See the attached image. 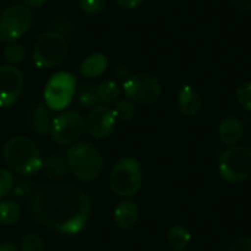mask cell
<instances>
[{
    "label": "cell",
    "instance_id": "f1b7e54d",
    "mask_svg": "<svg viewBox=\"0 0 251 251\" xmlns=\"http://www.w3.org/2000/svg\"><path fill=\"white\" fill-rule=\"evenodd\" d=\"M231 251H251V237H243L234 241Z\"/></svg>",
    "mask_w": 251,
    "mask_h": 251
},
{
    "label": "cell",
    "instance_id": "8992f818",
    "mask_svg": "<svg viewBox=\"0 0 251 251\" xmlns=\"http://www.w3.org/2000/svg\"><path fill=\"white\" fill-rule=\"evenodd\" d=\"M221 176L229 184H238L251 176V149L246 146H232L221 153Z\"/></svg>",
    "mask_w": 251,
    "mask_h": 251
},
{
    "label": "cell",
    "instance_id": "30bf717a",
    "mask_svg": "<svg viewBox=\"0 0 251 251\" xmlns=\"http://www.w3.org/2000/svg\"><path fill=\"white\" fill-rule=\"evenodd\" d=\"M85 131V119L76 110H66L56 116L51 122L50 135L59 146L75 144Z\"/></svg>",
    "mask_w": 251,
    "mask_h": 251
},
{
    "label": "cell",
    "instance_id": "5b68a950",
    "mask_svg": "<svg viewBox=\"0 0 251 251\" xmlns=\"http://www.w3.org/2000/svg\"><path fill=\"white\" fill-rule=\"evenodd\" d=\"M69 51L66 38L59 31L41 34L32 47V62L40 69H50L62 63Z\"/></svg>",
    "mask_w": 251,
    "mask_h": 251
},
{
    "label": "cell",
    "instance_id": "ba28073f",
    "mask_svg": "<svg viewBox=\"0 0 251 251\" xmlns=\"http://www.w3.org/2000/svg\"><path fill=\"white\" fill-rule=\"evenodd\" d=\"M75 90L76 76L69 72H57L46 84L44 103L50 110H65L71 104Z\"/></svg>",
    "mask_w": 251,
    "mask_h": 251
},
{
    "label": "cell",
    "instance_id": "cb8c5ba5",
    "mask_svg": "<svg viewBox=\"0 0 251 251\" xmlns=\"http://www.w3.org/2000/svg\"><path fill=\"white\" fill-rule=\"evenodd\" d=\"M44 240L37 234H28L22 237L19 244V251H44Z\"/></svg>",
    "mask_w": 251,
    "mask_h": 251
},
{
    "label": "cell",
    "instance_id": "836d02e7",
    "mask_svg": "<svg viewBox=\"0 0 251 251\" xmlns=\"http://www.w3.org/2000/svg\"><path fill=\"white\" fill-rule=\"evenodd\" d=\"M0 251H19V249L13 243H1Z\"/></svg>",
    "mask_w": 251,
    "mask_h": 251
},
{
    "label": "cell",
    "instance_id": "f546056e",
    "mask_svg": "<svg viewBox=\"0 0 251 251\" xmlns=\"http://www.w3.org/2000/svg\"><path fill=\"white\" fill-rule=\"evenodd\" d=\"M118 3V6H121L122 9H135L138 7L144 0H115Z\"/></svg>",
    "mask_w": 251,
    "mask_h": 251
},
{
    "label": "cell",
    "instance_id": "5bb4252c",
    "mask_svg": "<svg viewBox=\"0 0 251 251\" xmlns=\"http://www.w3.org/2000/svg\"><path fill=\"white\" fill-rule=\"evenodd\" d=\"M243 132H244L243 122L235 116H228V118L222 119V122L219 124V128H218V135H219L221 143L228 147L235 146L241 140Z\"/></svg>",
    "mask_w": 251,
    "mask_h": 251
},
{
    "label": "cell",
    "instance_id": "d4e9b609",
    "mask_svg": "<svg viewBox=\"0 0 251 251\" xmlns=\"http://www.w3.org/2000/svg\"><path fill=\"white\" fill-rule=\"evenodd\" d=\"M78 101L82 107L85 109H93L94 106H97V101H99V97H97V91H96V87H91V85H87L84 87L79 94H78Z\"/></svg>",
    "mask_w": 251,
    "mask_h": 251
},
{
    "label": "cell",
    "instance_id": "83f0119b",
    "mask_svg": "<svg viewBox=\"0 0 251 251\" xmlns=\"http://www.w3.org/2000/svg\"><path fill=\"white\" fill-rule=\"evenodd\" d=\"M237 100L246 110L251 112V84H246L237 90Z\"/></svg>",
    "mask_w": 251,
    "mask_h": 251
},
{
    "label": "cell",
    "instance_id": "484cf974",
    "mask_svg": "<svg viewBox=\"0 0 251 251\" xmlns=\"http://www.w3.org/2000/svg\"><path fill=\"white\" fill-rule=\"evenodd\" d=\"M15 185V179L10 171L7 169H0V201L12 191Z\"/></svg>",
    "mask_w": 251,
    "mask_h": 251
},
{
    "label": "cell",
    "instance_id": "603a6c76",
    "mask_svg": "<svg viewBox=\"0 0 251 251\" xmlns=\"http://www.w3.org/2000/svg\"><path fill=\"white\" fill-rule=\"evenodd\" d=\"M4 59L10 63V65H16L21 63L25 59V49L21 43L12 41L7 43L4 47Z\"/></svg>",
    "mask_w": 251,
    "mask_h": 251
},
{
    "label": "cell",
    "instance_id": "d6a6232c",
    "mask_svg": "<svg viewBox=\"0 0 251 251\" xmlns=\"http://www.w3.org/2000/svg\"><path fill=\"white\" fill-rule=\"evenodd\" d=\"M115 72H116V75H118V76H119L122 81H125V79L129 76V74H128V69H126L125 66H118Z\"/></svg>",
    "mask_w": 251,
    "mask_h": 251
},
{
    "label": "cell",
    "instance_id": "9a60e30c",
    "mask_svg": "<svg viewBox=\"0 0 251 251\" xmlns=\"http://www.w3.org/2000/svg\"><path fill=\"white\" fill-rule=\"evenodd\" d=\"M200 94L190 85H185L178 93V107L185 116H196L201 109Z\"/></svg>",
    "mask_w": 251,
    "mask_h": 251
},
{
    "label": "cell",
    "instance_id": "4dcf8cb0",
    "mask_svg": "<svg viewBox=\"0 0 251 251\" xmlns=\"http://www.w3.org/2000/svg\"><path fill=\"white\" fill-rule=\"evenodd\" d=\"M238 10H251V0H228Z\"/></svg>",
    "mask_w": 251,
    "mask_h": 251
},
{
    "label": "cell",
    "instance_id": "d6986e66",
    "mask_svg": "<svg viewBox=\"0 0 251 251\" xmlns=\"http://www.w3.org/2000/svg\"><path fill=\"white\" fill-rule=\"evenodd\" d=\"M96 91H97V97H99V101H101L103 104H112V103H116L119 96H121V88L119 85L112 81V79H107V81H103L100 82L97 87H96Z\"/></svg>",
    "mask_w": 251,
    "mask_h": 251
},
{
    "label": "cell",
    "instance_id": "1f68e13d",
    "mask_svg": "<svg viewBox=\"0 0 251 251\" xmlns=\"http://www.w3.org/2000/svg\"><path fill=\"white\" fill-rule=\"evenodd\" d=\"M47 0H22V4H25L26 7L32 9V7H40L46 3Z\"/></svg>",
    "mask_w": 251,
    "mask_h": 251
},
{
    "label": "cell",
    "instance_id": "277c9868",
    "mask_svg": "<svg viewBox=\"0 0 251 251\" xmlns=\"http://www.w3.org/2000/svg\"><path fill=\"white\" fill-rule=\"evenodd\" d=\"M143 184L141 163L134 157H122L118 160L109 175V185L113 194L129 199L135 196Z\"/></svg>",
    "mask_w": 251,
    "mask_h": 251
},
{
    "label": "cell",
    "instance_id": "4fadbf2b",
    "mask_svg": "<svg viewBox=\"0 0 251 251\" xmlns=\"http://www.w3.org/2000/svg\"><path fill=\"white\" fill-rule=\"evenodd\" d=\"M113 221L118 225V228L124 231H129L135 228L140 221V209L137 207L135 203L129 200L121 201L113 212Z\"/></svg>",
    "mask_w": 251,
    "mask_h": 251
},
{
    "label": "cell",
    "instance_id": "4316f807",
    "mask_svg": "<svg viewBox=\"0 0 251 251\" xmlns=\"http://www.w3.org/2000/svg\"><path fill=\"white\" fill-rule=\"evenodd\" d=\"M78 6L87 15H97L104 9L106 0H78Z\"/></svg>",
    "mask_w": 251,
    "mask_h": 251
},
{
    "label": "cell",
    "instance_id": "6da1fadb",
    "mask_svg": "<svg viewBox=\"0 0 251 251\" xmlns=\"http://www.w3.org/2000/svg\"><path fill=\"white\" fill-rule=\"evenodd\" d=\"M34 218L46 228L74 235L84 229L91 212V199L68 184H53L38 190L32 199Z\"/></svg>",
    "mask_w": 251,
    "mask_h": 251
},
{
    "label": "cell",
    "instance_id": "44dd1931",
    "mask_svg": "<svg viewBox=\"0 0 251 251\" xmlns=\"http://www.w3.org/2000/svg\"><path fill=\"white\" fill-rule=\"evenodd\" d=\"M19 216H21V209L13 200L0 201V225L12 226L18 222Z\"/></svg>",
    "mask_w": 251,
    "mask_h": 251
},
{
    "label": "cell",
    "instance_id": "7c38bea8",
    "mask_svg": "<svg viewBox=\"0 0 251 251\" xmlns=\"http://www.w3.org/2000/svg\"><path fill=\"white\" fill-rule=\"evenodd\" d=\"M115 125H116L115 113L107 104L94 106L85 119V129L96 140H103L109 137L115 129Z\"/></svg>",
    "mask_w": 251,
    "mask_h": 251
},
{
    "label": "cell",
    "instance_id": "7a4b0ae2",
    "mask_svg": "<svg viewBox=\"0 0 251 251\" xmlns=\"http://www.w3.org/2000/svg\"><path fill=\"white\" fill-rule=\"evenodd\" d=\"M3 160L12 172L21 176H32L41 171L43 157L40 149L26 137H13L3 146Z\"/></svg>",
    "mask_w": 251,
    "mask_h": 251
},
{
    "label": "cell",
    "instance_id": "3957f363",
    "mask_svg": "<svg viewBox=\"0 0 251 251\" xmlns=\"http://www.w3.org/2000/svg\"><path fill=\"white\" fill-rule=\"evenodd\" d=\"M66 163L72 175L84 182L97 179L104 166L103 156L99 149L87 141H78L68 149Z\"/></svg>",
    "mask_w": 251,
    "mask_h": 251
},
{
    "label": "cell",
    "instance_id": "ac0fdd59",
    "mask_svg": "<svg viewBox=\"0 0 251 251\" xmlns=\"http://www.w3.org/2000/svg\"><path fill=\"white\" fill-rule=\"evenodd\" d=\"M191 241V234L182 225H175L168 232V243L169 246L176 251H182Z\"/></svg>",
    "mask_w": 251,
    "mask_h": 251
},
{
    "label": "cell",
    "instance_id": "ffe728a7",
    "mask_svg": "<svg viewBox=\"0 0 251 251\" xmlns=\"http://www.w3.org/2000/svg\"><path fill=\"white\" fill-rule=\"evenodd\" d=\"M68 171V163L66 159L59 157V156H50L43 160L41 165V172L47 178H59Z\"/></svg>",
    "mask_w": 251,
    "mask_h": 251
},
{
    "label": "cell",
    "instance_id": "7402d4cb",
    "mask_svg": "<svg viewBox=\"0 0 251 251\" xmlns=\"http://www.w3.org/2000/svg\"><path fill=\"white\" fill-rule=\"evenodd\" d=\"M113 113H115V118L116 121H121V122H128L134 118L135 115V106L134 103L129 100V99H125V100H118L115 103V107L112 109Z\"/></svg>",
    "mask_w": 251,
    "mask_h": 251
},
{
    "label": "cell",
    "instance_id": "52a82bcc",
    "mask_svg": "<svg viewBox=\"0 0 251 251\" xmlns=\"http://www.w3.org/2000/svg\"><path fill=\"white\" fill-rule=\"evenodd\" d=\"M34 13L22 3L10 4L0 15V40L12 43L21 38L32 25Z\"/></svg>",
    "mask_w": 251,
    "mask_h": 251
},
{
    "label": "cell",
    "instance_id": "2e32d148",
    "mask_svg": "<svg viewBox=\"0 0 251 251\" xmlns=\"http://www.w3.org/2000/svg\"><path fill=\"white\" fill-rule=\"evenodd\" d=\"M107 65H109L107 57L103 53H93L82 60L79 66V72L85 78H97L106 72Z\"/></svg>",
    "mask_w": 251,
    "mask_h": 251
},
{
    "label": "cell",
    "instance_id": "e0dca14e",
    "mask_svg": "<svg viewBox=\"0 0 251 251\" xmlns=\"http://www.w3.org/2000/svg\"><path fill=\"white\" fill-rule=\"evenodd\" d=\"M51 118H50V112L49 107L46 104H37L32 109V115H31V126L32 129L40 134V135H46L50 134V128H51Z\"/></svg>",
    "mask_w": 251,
    "mask_h": 251
},
{
    "label": "cell",
    "instance_id": "9c48e42d",
    "mask_svg": "<svg viewBox=\"0 0 251 251\" xmlns=\"http://www.w3.org/2000/svg\"><path fill=\"white\" fill-rule=\"evenodd\" d=\"M122 87L125 96L138 104H153L162 94V85L159 79L154 75L146 72L129 75L124 81Z\"/></svg>",
    "mask_w": 251,
    "mask_h": 251
},
{
    "label": "cell",
    "instance_id": "8fae6325",
    "mask_svg": "<svg viewBox=\"0 0 251 251\" xmlns=\"http://www.w3.org/2000/svg\"><path fill=\"white\" fill-rule=\"evenodd\" d=\"M25 78L15 65H0V107H10L24 90Z\"/></svg>",
    "mask_w": 251,
    "mask_h": 251
}]
</instances>
